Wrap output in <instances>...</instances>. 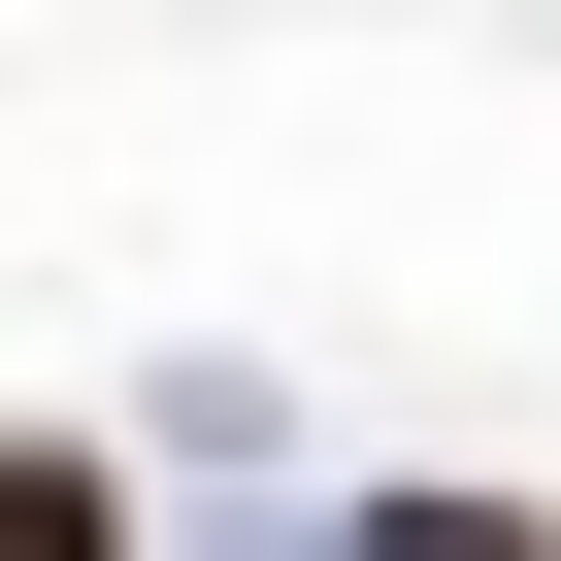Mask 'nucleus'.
Wrapping results in <instances>:
<instances>
[{"instance_id": "1", "label": "nucleus", "mask_w": 561, "mask_h": 561, "mask_svg": "<svg viewBox=\"0 0 561 561\" xmlns=\"http://www.w3.org/2000/svg\"><path fill=\"white\" fill-rule=\"evenodd\" d=\"M133 495H100V430H0V561H100Z\"/></svg>"}]
</instances>
